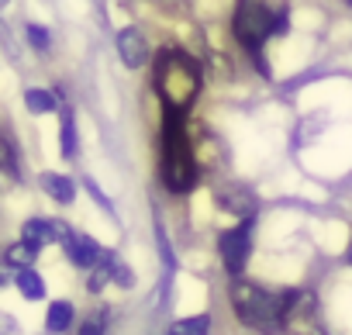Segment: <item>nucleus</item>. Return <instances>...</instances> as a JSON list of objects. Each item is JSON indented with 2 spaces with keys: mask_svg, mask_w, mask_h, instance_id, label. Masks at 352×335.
Masks as SVG:
<instances>
[{
  "mask_svg": "<svg viewBox=\"0 0 352 335\" xmlns=\"http://www.w3.org/2000/svg\"><path fill=\"white\" fill-rule=\"evenodd\" d=\"M218 252H221V259H225L228 277L239 280L242 270H245V263H249V252H252V218H242V225L221 232V239H218Z\"/></svg>",
  "mask_w": 352,
  "mask_h": 335,
  "instance_id": "obj_6",
  "label": "nucleus"
},
{
  "mask_svg": "<svg viewBox=\"0 0 352 335\" xmlns=\"http://www.w3.org/2000/svg\"><path fill=\"white\" fill-rule=\"evenodd\" d=\"M197 155L187 131V114L162 111V184L173 194H190L197 184Z\"/></svg>",
  "mask_w": 352,
  "mask_h": 335,
  "instance_id": "obj_3",
  "label": "nucleus"
},
{
  "mask_svg": "<svg viewBox=\"0 0 352 335\" xmlns=\"http://www.w3.org/2000/svg\"><path fill=\"white\" fill-rule=\"evenodd\" d=\"M76 152V125H73V114L63 111V155H73Z\"/></svg>",
  "mask_w": 352,
  "mask_h": 335,
  "instance_id": "obj_18",
  "label": "nucleus"
},
{
  "mask_svg": "<svg viewBox=\"0 0 352 335\" xmlns=\"http://www.w3.org/2000/svg\"><path fill=\"white\" fill-rule=\"evenodd\" d=\"M66 256H69V263H73V266H80V270H94L107 252H104L90 235H76V232H73V239L66 242Z\"/></svg>",
  "mask_w": 352,
  "mask_h": 335,
  "instance_id": "obj_9",
  "label": "nucleus"
},
{
  "mask_svg": "<svg viewBox=\"0 0 352 335\" xmlns=\"http://www.w3.org/2000/svg\"><path fill=\"white\" fill-rule=\"evenodd\" d=\"M42 187H45V194L56 197L59 204H69V201H73V180H69V177L45 173V177H42Z\"/></svg>",
  "mask_w": 352,
  "mask_h": 335,
  "instance_id": "obj_13",
  "label": "nucleus"
},
{
  "mask_svg": "<svg viewBox=\"0 0 352 335\" xmlns=\"http://www.w3.org/2000/svg\"><path fill=\"white\" fill-rule=\"evenodd\" d=\"M118 52H121V63L128 66V69H138V66H145L148 63V42L142 39V32L138 28H124L121 35H118Z\"/></svg>",
  "mask_w": 352,
  "mask_h": 335,
  "instance_id": "obj_8",
  "label": "nucleus"
},
{
  "mask_svg": "<svg viewBox=\"0 0 352 335\" xmlns=\"http://www.w3.org/2000/svg\"><path fill=\"white\" fill-rule=\"evenodd\" d=\"M73 304L69 301H52L49 304V314H45V325H49V332H66L69 325H73Z\"/></svg>",
  "mask_w": 352,
  "mask_h": 335,
  "instance_id": "obj_12",
  "label": "nucleus"
},
{
  "mask_svg": "<svg viewBox=\"0 0 352 335\" xmlns=\"http://www.w3.org/2000/svg\"><path fill=\"white\" fill-rule=\"evenodd\" d=\"M290 28V8L287 0H239L235 4V18H232V32L235 42L256 59V66L266 73L263 63V45L276 35H287Z\"/></svg>",
  "mask_w": 352,
  "mask_h": 335,
  "instance_id": "obj_2",
  "label": "nucleus"
},
{
  "mask_svg": "<svg viewBox=\"0 0 352 335\" xmlns=\"http://www.w3.org/2000/svg\"><path fill=\"white\" fill-rule=\"evenodd\" d=\"M42 252V242H18V246H8L4 249V263L11 266V270H28L32 263H35V256Z\"/></svg>",
  "mask_w": 352,
  "mask_h": 335,
  "instance_id": "obj_10",
  "label": "nucleus"
},
{
  "mask_svg": "<svg viewBox=\"0 0 352 335\" xmlns=\"http://www.w3.org/2000/svg\"><path fill=\"white\" fill-rule=\"evenodd\" d=\"M152 80H155V94L162 100V111L187 114L194 107L197 94H201L204 73H201V63L190 52H184V49H159Z\"/></svg>",
  "mask_w": 352,
  "mask_h": 335,
  "instance_id": "obj_1",
  "label": "nucleus"
},
{
  "mask_svg": "<svg viewBox=\"0 0 352 335\" xmlns=\"http://www.w3.org/2000/svg\"><path fill=\"white\" fill-rule=\"evenodd\" d=\"M0 149H4V170H8V177L11 180H21V170H18V152H14V142L4 135L0 138Z\"/></svg>",
  "mask_w": 352,
  "mask_h": 335,
  "instance_id": "obj_17",
  "label": "nucleus"
},
{
  "mask_svg": "<svg viewBox=\"0 0 352 335\" xmlns=\"http://www.w3.org/2000/svg\"><path fill=\"white\" fill-rule=\"evenodd\" d=\"M211 328V318L208 314H197V318H184L169 328V335H208Z\"/></svg>",
  "mask_w": 352,
  "mask_h": 335,
  "instance_id": "obj_15",
  "label": "nucleus"
},
{
  "mask_svg": "<svg viewBox=\"0 0 352 335\" xmlns=\"http://www.w3.org/2000/svg\"><path fill=\"white\" fill-rule=\"evenodd\" d=\"M25 104H28L35 114H49V111H56V97H52L49 90H28V94H25Z\"/></svg>",
  "mask_w": 352,
  "mask_h": 335,
  "instance_id": "obj_16",
  "label": "nucleus"
},
{
  "mask_svg": "<svg viewBox=\"0 0 352 335\" xmlns=\"http://www.w3.org/2000/svg\"><path fill=\"white\" fill-rule=\"evenodd\" d=\"M345 4H352V0H345Z\"/></svg>",
  "mask_w": 352,
  "mask_h": 335,
  "instance_id": "obj_22",
  "label": "nucleus"
},
{
  "mask_svg": "<svg viewBox=\"0 0 352 335\" xmlns=\"http://www.w3.org/2000/svg\"><path fill=\"white\" fill-rule=\"evenodd\" d=\"M25 35H28V42H32L38 52H49V35H45L38 25H28V28H25Z\"/></svg>",
  "mask_w": 352,
  "mask_h": 335,
  "instance_id": "obj_19",
  "label": "nucleus"
},
{
  "mask_svg": "<svg viewBox=\"0 0 352 335\" xmlns=\"http://www.w3.org/2000/svg\"><path fill=\"white\" fill-rule=\"evenodd\" d=\"M104 321H107V314H104V311H100V314H94L90 321H83L80 335H104Z\"/></svg>",
  "mask_w": 352,
  "mask_h": 335,
  "instance_id": "obj_20",
  "label": "nucleus"
},
{
  "mask_svg": "<svg viewBox=\"0 0 352 335\" xmlns=\"http://www.w3.org/2000/svg\"><path fill=\"white\" fill-rule=\"evenodd\" d=\"M21 235L28 239V242H59V246H66L69 239H73V232L63 225V221H56V218H28L25 221V228H21Z\"/></svg>",
  "mask_w": 352,
  "mask_h": 335,
  "instance_id": "obj_7",
  "label": "nucleus"
},
{
  "mask_svg": "<svg viewBox=\"0 0 352 335\" xmlns=\"http://www.w3.org/2000/svg\"><path fill=\"white\" fill-rule=\"evenodd\" d=\"M232 307L242 325H249L263 335L283 332V294H273V290L239 277L232 283Z\"/></svg>",
  "mask_w": 352,
  "mask_h": 335,
  "instance_id": "obj_4",
  "label": "nucleus"
},
{
  "mask_svg": "<svg viewBox=\"0 0 352 335\" xmlns=\"http://www.w3.org/2000/svg\"><path fill=\"white\" fill-rule=\"evenodd\" d=\"M349 263H352V246H349Z\"/></svg>",
  "mask_w": 352,
  "mask_h": 335,
  "instance_id": "obj_21",
  "label": "nucleus"
},
{
  "mask_svg": "<svg viewBox=\"0 0 352 335\" xmlns=\"http://www.w3.org/2000/svg\"><path fill=\"white\" fill-rule=\"evenodd\" d=\"M218 201L228 211H239L242 218H252V211H256V197L249 191H218Z\"/></svg>",
  "mask_w": 352,
  "mask_h": 335,
  "instance_id": "obj_11",
  "label": "nucleus"
},
{
  "mask_svg": "<svg viewBox=\"0 0 352 335\" xmlns=\"http://www.w3.org/2000/svg\"><path fill=\"white\" fill-rule=\"evenodd\" d=\"M14 283H18V290L28 297V301H38V297H45V283H42V277L28 266V270H18L14 273Z\"/></svg>",
  "mask_w": 352,
  "mask_h": 335,
  "instance_id": "obj_14",
  "label": "nucleus"
},
{
  "mask_svg": "<svg viewBox=\"0 0 352 335\" xmlns=\"http://www.w3.org/2000/svg\"><path fill=\"white\" fill-rule=\"evenodd\" d=\"M283 335H328L314 290H283Z\"/></svg>",
  "mask_w": 352,
  "mask_h": 335,
  "instance_id": "obj_5",
  "label": "nucleus"
}]
</instances>
